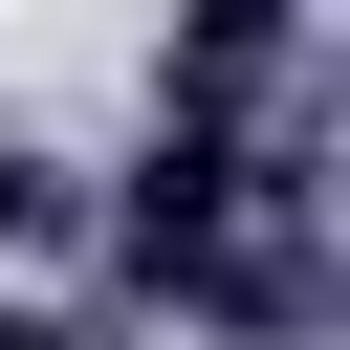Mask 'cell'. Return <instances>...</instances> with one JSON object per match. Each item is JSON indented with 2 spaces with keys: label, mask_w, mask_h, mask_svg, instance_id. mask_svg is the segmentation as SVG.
<instances>
[{
  "label": "cell",
  "mask_w": 350,
  "mask_h": 350,
  "mask_svg": "<svg viewBox=\"0 0 350 350\" xmlns=\"http://www.w3.org/2000/svg\"><path fill=\"white\" fill-rule=\"evenodd\" d=\"M153 88H175V109H284V88H306V0H175Z\"/></svg>",
  "instance_id": "6da1fadb"
},
{
  "label": "cell",
  "mask_w": 350,
  "mask_h": 350,
  "mask_svg": "<svg viewBox=\"0 0 350 350\" xmlns=\"http://www.w3.org/2000/svg\"><path fill=\"white\" fill-rule=\"evenodd\" d=\"M0 241H88V175H66L44 131H0Z\"/></svg>",
  "instance_id": "7a4b0ae2"
},
{
  "label": "cell",
  "mask_w": 350,
  "mask_h": 350,
  "mask_svg": "<svg viewBox=\"0 0 350 350\" xmlns=\"http://www.w3.org/2000/svg\"><path fill=\"white\" fill-rule=\"evenodd\" d=\"M0 350H88V306H0Z\"/></svg>",
  "instance_id": "3957f363"
}]
</instances>
